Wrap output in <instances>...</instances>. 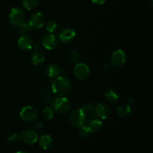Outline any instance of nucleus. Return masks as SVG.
Masks as SVG:
<instances>
[{
  "label": "nucleus",
  "instance_id": "7ed1b4c3",
  "mask_svg": "<svg viewBox=\"0 0 153 153\" xmlns=\"http://www.w3.org/2000/svg\"><path fill=\"white\" fill-rule=\"evenodd\" d=\"M70 121L72 125L76 128H81L85 125L87 121V114L82 108H78L73 111L70 117Z\"/></svg>",
  "mask_w": 153,
  "mask_h": 153
},
{
  "label": "nucleus",
  "instance_id": "2f4dec72",
  "mask_svg": "<svg viewBox=\"0 0 153 153\" xmlns=\"http://www.w3.org/2000/svg\"><path fill=\"white\" fill-rule=\"evenodd\" d=\"M16 153H28V152H25V151H18V152H16Z\"/></svg>",
  "mask_w": 153,
  "mask_h": 153
},
{
  "label": "nucleus",
  "instance_id": "9d476101",
  "mask_svg": "<svg viewBox=\"0 0 153 153\" xmlns=\"http://www.w3.org/2000/svg\"><path fill=\"white\" fill-rule=\"evenodd\" d=\"M34 39L29 34H22L17 40V45L23 51H29L34 47Z\"/></svg>",
  "mask_w": 153,
  "mask_h": 153
},
{
  "label": "nucleus",
  "instance_id": "2eb2a0df",
  "mask_svg": "<svg viewBox=\"0 0 153 153\" xmlns=\"http://www.w3.org/2000/svg\"><path fill=\"white\" fill-rule=\"evenodd\" d=\"M39 140V146L43 150H47V149H50L51 146H52L53 143V139L50 134H42L40 136Z\"/></svg>",
  "mask_w": 153,
  "mask_h": 153
},
{
  "label": "nucleus",
  "instance_id": "f257e3e1",
  "mask_svg": "<svg viewBox=\"0 0 153 153\" xmlns=\"http://www.w3.org/2000/svg\"><path fill=\"white\" fill-rule=\"evenodd\" d=\"M72 89V84L70 79L64 76H57L52 83V92L58 97L68 95Z\"/></svg>",
  "mask_w": 153,
  "mask_h": 153
},
{
  "label": "nucleus",
  "instance_id": "f3484780",
  "mask_svg": "<svg viewBox=\"0 0 153 153\" xmlns=\"http://www.w3.org/2000/svg\"><path fill=\"white\" fill-rule=\"evenodd\" d=\"M45 61V55L39 50L33 52L31 55V62L34 66H40Z\"/></svg>",
  "mask_w": 153,
  "mask_h": 153
},
{
  "label": "nucleus",
  "instance_id": "1a4fd4ad",
  "mask_svg": "<svg viewBox=\"0 0 153 153\" xmlns=\"http://www.w3.org/2000/svg\"><path fill=\"white\" fill-rule=\"evenodd\" d=\"M127 56L123 49H117L114 51L111 58V64L115 67H121L126 62Z\"/></svg>",
  "mask_w": 153,
  "mask_h": 153
},
{
  "label": "nucleus",
  "instance_id": "f8f14e48",
  "mask_svg": "<svg viewBox=\"0 0 153 153\" xmlns=\"http://www.w3.org/2000/svg\"><path fill=\"white\" fill-rule=\"evenodd\" d=\"M76 32L73 28L67 27L60 31L58 34V40L63 43H70L76 38Z\"/></svg>",
  "mask_w": 153,
  "mask_h": 153
},
{
  "label": "nucleus",
  "instance_id": "4468645a",
  "mask_svg": "<svg viewBox=\"0 0 153 153\" xmlns=\"http://www.w3.org/2000/svg\"><path fill=\"white\" fill-rule=\"evenodd\" d=\"M86 126L89 128L90 131H91V133H94L101 129L102 127V121L96 115L95 117H91L89 120Z\"/></svg>",
  "mask_w": 153,
  "mask_h": 153
},
{
  "label": "nucleus",
  "instance_id": "b1692460",
  "mask_svg": "<svg viewBox=\"0 0 153 153\" xmlns=\"http://www.w3.org/2000/svg\"><path fill=\"white\" fill-rule=\"evenodd\" d=\"M91 131H90L89 128H88L86 125H84L83 126H82L81 128H79V135L83 139H87L91 136Z\"/></svg>",
  "mask_w": 153,
  "mask_h": 153
},
{
  "label": "nucleus",
  "instance_id": "cd10ccee",
  "mask_svg": "<svg viewBox=\"0 0 153 153\" xmlns=\"http://www.w3.org/2000/svg\"><path fill=\"white\" fill-rule=\"evenodd\" d=\"M33 127H34V131H40L43 128V124L41 122H36L33 125Z\"/></svg>",
  "mask_w": 153,
  "mask_h": 153
},
{
  "label": "nucleus",
  "instance_id": "ddd939ff",
  "mask_svg": "<svg viewBox=\"0 0 153 153\" xmlns=\"http://www.w3.org/2000/svg\"><path fill=\"white\" fill-rule=\"evenodd\" d=\"M94 113L100 119L105 120L110 116L111 109L105 103L100 102L94 108Z\"/></svg>",
  "mask_w": 153,
  "mask_h": 153
},
{
  "label": "nucleus",
  "instance_id": "a878e982",
  "mask_svg": "<svg viewBox=\"0 0 153 153\" xmlns=\"http://www.w3.org/2000/svg\"><path fill=\"white\" fill-rule=\"evenodd\" d=\"M68 58L71 62L76 63H76L78 62V61H79V54H78L76 52H75V51H72V52H70V53H69Z\"/></svg>",
  "mask_w": 153,
  "mask_h": 153
},
{
  "label": "nucleus",
  "instance_id": "20e7f679",
  "mask_svg": "<svg viewBox=\"0 0 153 153\" xmlns=\"http://www.w3.org/2000/svg\"><path fill=\"white\" fill-rule=\"evenodd\" d=\"M39 113L37 109L32 105L24 106L19 112V117L26 122H33L38 118Z\"/></svg>",
  "mask_w": 153,
  "mask_h": 153
},
{
  "label": "nucleus",
  "instance_id": "a211bd4d",
  "mask_svg": "<svg viewBox=\"0 0 153 153\" xmlns=\"http://www.w3.org/2000/svg\"><path fill=\"white\" fill-rule=\"evenodd\" d=\"M131 107L130 104H124L119 106L117 110V115L120 118H125L129 116L131 113Z\"/></svg>",
  "mask_w": 153,
  "mask_h": 153
},
{
  "label": "nucleus",
  "instance_id": "423d86ee",
  "mask_svg": "<svg viewBox=\"0 0 153 153\" xmlns=\"http://www.w3.org/2000/svg\"><path fill=\"white\" fill-rule=\"evenodd\" d=\"M45 18L41 12H34L28 19V24L32 29H40L44 26Z\"/></svg>",
  "mask_w": 153,
  "mask_h": 153
},
{
  "label": "nucleus",
  "instance_id": "9b49d317",
  "mask_svg": "<svg viewBox=\"0 0 153 153\" xmlns=\"http://www.w3.org/2000/svg\"><path fill=\"white\" fill-rule=\"evenodd\" d=\"M20 139L28 144H34L38 140L39 137L37 131L32 129H25L21 132Z\"/></svg>",
  "mask_w": 153,
  "mask_h": 153
},
{
  "label": "nucleus",
  "instance_id": "aec40b11",
  "mask_svg": "<svg viewBox=\"0 0 153 153\" xmlns=\"http://www.w3.org/2000/svg\"><path fill=\"white\" fill-rule=\"evenodd\" d=\"M40 0H22V6L28 10H34L40 4Z\"/></svg>",
  "mask_w": 153,
  "mask_h": 153
},
{
  "label": "nucleus",
  "instance_id": "c85d7f7f",
  "mask_svg": "<svg viewBox=\"0 0 153 153\" xmlns=\"http://www.w3.org/2000/svg\"><path fill=\"white\" fill-rule=\"evenodd\" d=\"M91 2H93L94 4H99V5H101V4H103L107 0H91Z\"/></svg>",
  "mask_w": 153,
  "mask_h": 153
},
{
  "label": "nucleus",
  "instance_id": "39448f33",
  "mask_svg": "<svg viewBox=\"0 0 153 153\" xmlns=\"http://www.w3.org/2000/svg\"><path fill=\"white\" fill-rule=\"evenodd\" d=\"M25 13L23 9L19 7H14L10 10L8 14L9 22L13 25H17L25 19Z\"/></svg>",
  "mask_w": 153,
  "mask_h": 153
},
{
  "label": "nucleus",
  "instance_id": "412c9836",
  "mask_svg": "<svg viewBox=\"0 0 153 153\" xmlns=\"http://www.w3.org/2000/svg\"><path fill=\"white\" fill-rule=\"evenodd\" d=\"M58 26V23L55 19H49L44 23V27L46 31L49 33H52V34L57 31Z\"/></svg>",
  "mask_w": 153,
  "mask_h": 153
},
{
  "label": "nucleus",
  "instance_id": "c756f323",
  "mask_svg": "<svg viewBox=\"0 0 153 153\" xmlns=\"http://www.w3.org/2000/svg\"><path fill=\"white\" fill-rule=\"evenodd\" d=\"M41 42H39L37 41V43H34V46L35 47L36 50H39V49L40 48V46H41Z\"/></svg>",
  "mask_w": 153,
  "mask_h": 153
},
{
  "label": "nucleus",
  "instance_id": "5701e85b",
  "mask_svg": "<svg viewBox=\"0 0 153 153\" xmlns=\"http://www.w3.org/2000/svg\"><path fill=\"white\" fill-rule=\"evenodd\" d=\"M42 116H43V118L46 121L51 120L53 118L54 111L52 110V108L46 107L43 110V112H42Z\"/></svg>",
  "mask_w": 153,
  "mask_h": 153
},
{
  "label": "nucleus",
  "instance_id": "f03ea898",
  "mask_svg": "<svg viewBox=\"0 0 153 153\" xmlns=\"http://www.w3.org/2000/svg\"><path fill=\"white\" fill-rule=\"evenodd\" d=\"M52 110L60 114L67 113L71 108L70 101L65 97H59L52 102Z\"/></svg>",
  "mask_w": 153,
  "mask_h": 153
},
{
  "label": "nucleus",
  "instance_id": "393cba45",
  "mask_svg": "<svg viewBox=\"0 0 153 153\" xmlns=\"http://www.w3.org/2000/svg\"><path fill=\"white\" fill-rule=\"evenodd\" d=\"M94 108H95V105L93 104L92 102H86L83 105V107L82 108V110L86 113V114H92L94 112Z\"/></svg>",
  "mask_w": 153,
  "mask_h": 153
},
{
  "label": "nucleus",
  "instance_id": "6e6552de",
  "mask_svg": "<svg viewBox=\"0 0 153 153\" xmlns=\"http://www.w3.org/2000/svg\"><path fill=\"white\" fill-rule=\"evenodd\" d=\"M74 75L79 80H85L90 74V68L85 63H76L74 67Z\"/></svg>",
  "mask_w": 153,
  "mask_h": 153
},
{
  "label": "nucleus",
  "instance_id": "4be33fe9",
  "mask_svg": "<svg viewBox=\"0 0 153 153\" xmlns=\"http://www.w3.org/2000/svg\"><path fill=\"white\" fill-rule=\"evenodd\" d=\"M32 28L29 25L28 22H22L17 25V31L22 34H28L31 31Z\"/></svg>",
  "mask_w": 153,
  "mask_h": 153
},
{
  "label": "nucleus",
  "instance_id": "6ab92c4d",
  "mask_svg": "<svg viewBox=\"0 0 153 153\" xmlns=\"http://www.w3.org/2000/svg\"><path fill=\"white\" fill-rule=\"evenodd\" d=\"M105 97L107 102H108L111 104H116L120 100V97L117 93L111 89H109L105 91Z\"/></svg>",
  "mask_w": 153,
  "mask_h": 153
},
{
  "label": "nucleus",
  "instance_id": "0eeeda50",
  "mask_svg": "<svg viewBox=\"0 0 153 153\" xmlns=\"http://www.w3.org/2000/svg\"><path fill=\"white\" fill-rule=\"evenodd\" d=\"M58 38L52 33L45 34L41 39V44L45 49L48 50H53L58 45Z\"/></svg>",
  "mask_w": 153,
  "mask_h": 153
},
{
  "label": "nucleus",
  "instance_id": "7c9ffc66",
  "mask_svg": "<svg viewBox=\"0 0 153 153\" xmlns=\"http://www.w3.org/2000/svg\"><path fill=\"white\" fill-rule=\"evenodd\" d=\"M111 64H106L104 66V68L105 69V70H109V68L111 67Z\"/></svg>",
  "mask_w": 153,
  "mask_h": 153
},
{
  "label": "nucleus",
  "instance_id": "dca6fc26",
  "mask_svg": "<svg viewBox=\"0 0 153 153\" xmlns=\"http://www.w3.org/2000/svg\"><path fill=\"white\" fill-rule=\"evenodd\" d=\"M46 73L47 76L50 78H56L59 76L61 73V68L55 63H51L46 67Z\"/></svg>",
  "mask_w": 153,
  "mask_h": 153
},
{
  "label": "nucleus",
  "instance_id": "bb28decb",
  "mask_svg": "<svg viewBox=\"0 0 153 153\" xmlns=\"http://www.w3.org/2000/svg\"><path fill=\"white\" fill-rule=\"evenodd\" d=\"M20 140V135L17 133H13L7 137V141L10 143H17Z\"/></svg>",
  "mask_w": 153,
  "mask_h": 153
}]
</instances>
